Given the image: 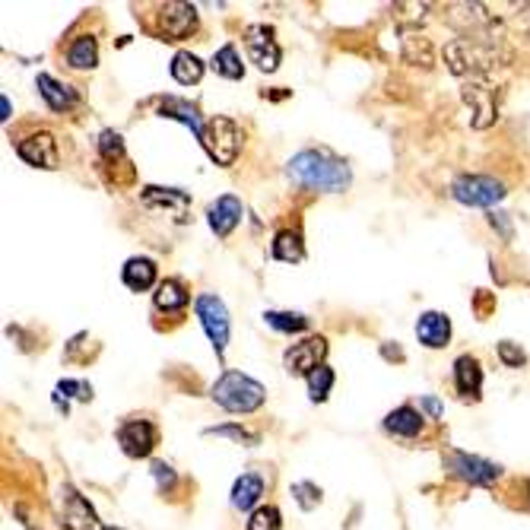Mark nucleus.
Instances as JSON below:
<instances>
[{"instance_id": "f257e3e1", "label": "nucleus", "mask_w": 530, "mask_h": 530, "mask_svg": "<svg viewBox=\"0 0 530 530\" xmlns=\"http://www.w3.org/2000/svg\"><path fill=\"white\" fill-rule=\"evenodd\" d=\"M289 178L298 188L321 191V194H343L353 185V172L343 159L330 156L327 149H302L286 166Z\"/></svg>"}, {"instance_id": "f03ea898", "label": "nucleus", "mask_w": 530, "mask_h": 530, "mask_svg": "<svg viewBox=\"0 0 530 530\" xmlns=\"http://www.w3.org/2000/svg\"><path fill=\"white\" fill-rule=\"evenodd\" d=\"M213 401L220 403L229 413H254L258 407H264L267 391L260 382L241 375V372H226L220 382L213 384Z\"/></svg>"}, {"instance_id": "7ed1b4c3", "label": "nucleus", "mask_w": 530, "mask_h": 530, "mask_svg": "<svg viewBox=\"0 0 530 530\" xmlns=\"http://www.w3.org/2000/svg\"><path fill=\"white\" fill-rule=\"evenodd\" d=\"M201 143L216 166H232L235 156H239V149H241V128L232 118L216 115V118H210L207 128H203Z\"/></svg>"}, {"instance_id": "20e7f679", "label": "nucleus", "mask_w": 530, "mask_h": 530, "mask_svg": "<svg viewBox=\"0 0 530 530\" xmlns=\"http://www.w3.org/2000/svg\"><path fill=\"white\" fill-rule=\"evenodd\" d=\"M194 311H197V317H201L203 330H207L210 343H213L216 356L222 359L229 346V334H232V321H229V311H226V305H222V298L213 296V292H203V296H197Z\"/></svg>"}, {"instance_id": "39448f33", "label": "nucleus", "mask_w": 530, "mask_h": 530, "mask_svg": "<svg viewBox=\"0 0 530 530\" xmlns=\"http://www.w3.org/2000/svg\"><path fill=\"white\" fill-rule=\"evenodd\" d=\"M451 197L464 207H492L505 197V185L492 175H460L451 182Z\"/></svg>"}, {"instance_id": "423d86ee", "label": "nucleus", "mask_w": 530, "mask_h": 530, "mask_svg": "<svg viewBox=\"0 0 530 530\" xmlns=\"http://www.w3.org/2000/svg\"><path fill=\"white\" fill-rule=\"evenodd\" d=\"M324 356H327V340H324V336H308V340L292 343V346L286 349L283 365L289 375L308 378L311 372H317L324 365Z\"/></svg>"}, {"instance_id": "0eeeda50", "label": "nucleus", "mask_w": 530, "mask_h": 530, "mask_svg": "<svg viewBox=\"0 0 530 530\" xmlns=\"http://www.w3.org/2000/svg\"><path fill=\"white\" fill-rule=\"evenodd\" d=\"M448 470L451 477L464 479L470 486H492L498 477H502V467L492 464L486 458H477V454H464V451H454L448 454Z\"/></svg>"}, {"instance_id": "6e6552de", "label": "nucleus", "mask_w": 530, "mask_h": 530, "mask_svg": "<svg viewBox=\"0 0 530 530\" xmlns=\"http://www.w3.org/2000/svg\"><path fill=\"white\" fill-rule=\"evenodd\" d=\"M197 29V7L194 4H162L159 7V35L166 42H182Z\"/></svg>"}, {"instance_id": "1a4fd4ad", "label": "nucleus", "mask_w": 530, "mask_h": 530, "mask_svg": "<svg viewBox=\"0 0 530 530\" xmlns=\"http://www.w3.org/2000/svg\"><path fill=\"white\" fill-rule=\"evenodd\" d=\"M118 445L128 458H149L159 445V432L149 420H128L118 426Z\"/></svg>"}, {"instance_id": "9d476101", "label": "nucleus", "mask_w": 530, "mask_h": 530, "mask_svg": "<svg viewBox=\"0 0 530 530\" xmlns=\"http://www.w3.org/2000/svg\"><path fill=\"white\" fill-rule=\"evenodd\" d=\"M16 153H20L23 162L35 168H58L61 166V153H58V140L48 130H39V134H29L23 140H16Z\"/></svg>"}, {"instance_id": "9b49d317", "label": "nucleus", "mask_w": 530, "mask_h": 530, "mask_svg": "<svg viewBox=\"0 0 530 530\" xmlns=\"http://www.w3.org/2000/svg\"><path fill=\"white\" fill-rule=\"evenodd\" d=\"M61 508H64V527L67 530H105L99 521L96 508L80 496L73 486H61Z\"/></svg>"}, {"instance_id": "f8f14e48", "label": "nucleus", "mask_w": 530, "mask_h": 530, "mask_svg": "<svg viewBox=\"0 0 530 530\" xmlns=\"http://www.w3.org/2000/svg\"><path fill=\"white\" fill-rule=\"evenodd\" d=\"M245 45H248V54H251V61L264 73H273L279 67V58H283V52H279V45H277V39H273V29L270 26H248L245 29Z\"/></svg>"}, {"instance_id": "ddd939ff", "label": "nucleus", "mask_w": 530, "mask_h": 530, "mask_svg": "<svg viewBox=\"0 0 530 530\" xmlns=\"http://www.w3.org/2000/svg\"><path fill=\"white\" fill-rule=\"evenodd\" d=\"M241 216H245V207H241V201L235 194L216 197V201L207 207V222H210V229L220 235V239H226V235L239 226Z\"/></svg>"}, {"instance_id": "4468645a", "label": "nucleus", "mask_w": 530, "mask_h": 530, "mask_svg": "<svg viewBox=\"0 0 530 530\" xmlns=\"http://www.w3.org/2000/svg\"><path fill=\"white\" fill-rule=\"evenodd\" d=\"M416 336H420L422 346L429 349H441L451 340V317L441 315V311H426L416 321Z\"/></svg>"}, {"instance_id": "2eb2a0df", "label": "nucleus", "mask_w": 530, "mask_h": 530, "mask_svg": "<svg viewBox=\"0 0 530 530\" xmlns=\"http://www.w3.org/2000/svg\"><path fill=\"white\" fill-rule=\"evenodd\" d=\"M159 115L162 118H172V121H182L185 128H191L194 130V137L201 140V134H203V118H201V111H197V105H191L188 99H178V96H166V99H159Z\"/></svg>"}, {"instance_id": "dca6fc26", "label": "nucleus", "mask_w": 530, "mask_h": 530, "mask_svg": "<svg viewBox=\"0 0 530 530\" xmlns=\"http://www.w3.org/2000/svg\"><path fill=\"white\" fill-rule=\"evenodd\" d=\"M143 207L149 210H175L178 213V220H182L185 213H188L191 207V197L185 194V191L178 188H156V185H149V188H143Z\"/></svg>"}, {"instance_id": "f3484780", "label": "nucleus", "mask_w": 530, "mask_h": 530, "mask_svg": "<svg viewBox=\"0 0 530 530\" xmlns=\"http://www.w3.org/2000/svg\"><path fill=\"white\" fill-rule=\"evenodd\" d=\"M35 86H39L42 99H45L52 111H67V109H73V105L80 102L77 90H73V86H67V83H58L52 73H39Z\"/></svg>"}, {"instance_id": "a211bd4d", "label": "nucleus", "mask_w": 530, "mask_h": 530, "mask_svg": "<svg viewBox=\"0 0 530 530\" xmlns=\"http://www.w3.org/2000/svg\"><path fill=\"white\" fill-rule=\"evenodd\" d=\"M464 99L473 109V128H489L492 118H496V99H492V90H486L483 83H467Z\"/></svg>"}, {"instance_id": "6ab92c4d", "label": "nucleus", "mask_w": 530, "mask_h": 530, "mask_svg": "<svg viewBox=\"0 0 530 530\" xmlns=\"http://www.w3.org/2000/svg\"><path fill=\"white\" fill-rule=\"evenodd\" d=\"M422 426H426V420H422V413L413 407H397L384 416V429H388L391 435H401V439H416V435H422Z\"/></svg>"}, {"instance_id": "aec40b11", "label": "nucleus", "mask_w": 530, "mask_h": 530, "mask_svg": "<svg viewBox=\"0 0 530 530\" xmlns=\"http://www.w3.org/2000/svg\"><path fill=\"white\" fill-rule=\"evenodd\" d=\"M156 260H149V258H130L128 264H124V270H121V279H124V286H128L130 292H147V289H153L156 286Z\"/></svg>"}, {"instance_id": "412c9836", "label": "nucleus", "mask_w": 530, "mask_h": 530, "mask_svg": "<svg viewBox=\"0 0 530 530\" xmlns=\"http://www.w3.org/2000/svg\"><path fill=\"white\" fill-rule=\"evenodd\" d=\"M454 384H458V394L477 401L479 388H483V369H479L477 359H473V356H458V363H454Z\"/></svg>"}, {"instance_id": "4be33fe9", "label": "nucleus", "mask_w": 530, "mask_h": 530, "mask_svg": "<svg viewBox=\"0 0 530 530\" xmlns=\"http://www.w3.org/2000/svg\"><path fill=\"white\" fill-rule=\"evenodd\" d=\"M264 496V477L258 473H241L232 486V508L235 511H251Z\"/></svg>"}, {"instance_id": "5701e85b", "label": "nucleus", "mask_w": 530, "mask_h": 530, "mask_svg": "<svg viewBox=\"0 0 530 530\" xmlns=\"http://www.w3.org/2000/svg\"><path fill=\"white\" fill-rule=\"evenodd\" d=\"M153 302H156V308L159 311H185L188 308V302H191V296H188V289L178 283V279H166V283L156 286Z\"/></svg>"}, {"instance_id": "b1692460", "label": "nucleus", "mask_w": 530, "mask_h": 530, "mask_svg": "<svg viewBox=\"0 0 530 530\" xmlns=\"http://www.w3.org/2000/svg\"><path fill=\"white\" fill-rule=\"evenodd\" d=\"M273 258L283 260V264H298L305 258V245H302V235L296 229H279L273 235Z\"/></svg>"}, {"instance_id": "393cba45", "label": "nucleus", "mask_w": 530, "mask_h": 530, "mask_svg": "<svg viewBox=\"0 0 530 530\" xmlns=\"http://www.w3.org/2000/svg\"><path fill=\"white\" fill-rule=\"evenodd\" d=\"M67 64L73 67V71H92V67L99 64V45L92 35H80V39H73V45L67 48Z\"/></svg>"}, {"instance_id": "a878e982", "label": "nucleus", "mask_w": 530, "mask_h": 530, "mask_svg": "<svg viewBox=\"0 0 530 530\" xmlns=\"http://www.w3.org/2000/svg\"><path fill=\"white\" fill-rule=\"evenodd\" d=\"M172 77L178 80L182 86L201 83V77H203V61L197 58V54H191V52H178V54L172 58Z\"/></svg>"}, {"instance_id": "bb28decb", "label": "nucleus", "mask_w": 530, "mask_h": 530, "mask_svg": "<svg viewBox=\"0 0 530 530\" xmlns=\"http://www.w3.org/2000/svg\"><path fill=\"white\" fill-rule=\"evenodd\" d=\"M210 67H213V71L220 73V77H226V80H241V77H245V64H241L235 45H222L220 52L213 54Z\"/></svg>"}, {"instance_id": "cd10ccee", "label": "nucleus", "mask_w": 530, "mask_h": 530, "mask_svg": "<svg viewBox=\"0 0 530 530\" xmlns=\"http://www.w3.org/2000/svg\"><path fill=\"white\" fill-rule=\"evenodd\" d=\"M264 321L273 330H279V334H302V330H308V317L302 311H267Z\"/></svg>"}, {"instance_id": "c85d7f7f", "label": "nucleus", "mask_w": 530, "mask_h": 530, "mask_svg": "<svg viewBox=\"0 0 530 530\" xmlns=\"http://www.w3.org/2000/svg\"><path fill=\"white\" fill-rule=\"evenodd\" d=\"M308 397L315 403H321V401H327V394H330V388H334V369H327V365H321L317 372H311L308 378Z\"/></svg>"}, {"instance_id": "c756f323", "label": "nucleus", "mask_w": 530, "mask_h": 530, "mask_svg": "<svg viewBox=\"0 0 530 530\" xmlns=\"http://www.w3.org/2000/svg\"><path fill=\"white\" fill-rule=\"evenodd\" d=\"M279 527H283V515L273 505H260L248 517V530H279Z\"/></svg>"}, {"instance_id": "7c9ffc66", "label": "nucleus", "mask_w": 530, "mask_h": 530, "mask_svg": "<svg viewBox=\"0 0 530 530\" xmlns=\"http://www.w3.org/2000/svg\"><path fill=\"white\" fill-rule=\"evenodd\" d=\"M292 496H296V502L302 505L305 511H311V508H317L321 505V489H317L315 483H292Z\"/></svg>"}, {"instance_id": "2f4dec72", "label": "nucleus", "mask_w": 530, "mask_h": 530, "mask_svg": "<svg viewBox=\"0 0 530 530\" xmlns=\"http://www.w3.org/2000/svg\"><path fill=\"white\" fill-rule=\"evenodd\" d=\"M207 435H222V439H232V441H245V445H258L260 441V435L258 432H248L245 426H213V429H207Z\"/></svg>"}, {"instance_id": "473e14b6", "label": "nucleus", "mask_w": 530, "mask_h": 530, "mask_svg": "<svg viewBox=\"0 0 530 530\" xmlns=\"http://www.w3.org/2000/svg\"><path fill=\"white\" fill-rule=\"evenodd\" d=\"M99 153H102V159H124L121 134H115V130H102V137H99Z\"/></svg>"}, {"instance_id": "72a5a7b5", "label": "nucleus", "mask_w": 530, "mask_h": 530, "mask_svg": "<svg viewBox=\"0 0 530 530\" xmlns=\"http://www.w3.org/2000/svg\"><path fill=\"white\" fill-rule=\"evenodd\" d=\"M58 397H73V401H83L90 403L92 401V384L90 382H73V378H67V382L58 384V391H54Z\"/></svg>"}, {"instance_id": "f704fd0d", "label": "nucleus", "mask_w": 530, "mask_h": 530, "mask_svg": "<svg viewBox=\"0 0 530 530\" xmlns=\"http://www.w3.org/2000/svg\"><path fill=\"white\" fill-rule=\"evenodd\" d=\"M498 359H502L508 369H521L524 363H527V356H524V349L515 346L511 340H502L498 343Z\"/></svg>"}, {"instance_id": "c9c22d12", "label": "nucleus", "mask_w": 530, "mask_h": 530, "mask_svg": "<svg viewBox=\"0 0 530 530\" xmlns=\"http://www.w3.org/2000/svg\"><path fill=\"white\" fill-rule=\"evenodd\" d=\"M153 477H156V483H159V489H162V492H172V489H175V483H178L175 470H172L168 464H162V460H156V464H153Z\"/></svg>"}, {"instance_id": "e433bc0d", "label": "nucleus", "mask_w": 530, "mask_h": 530, "mask_svg": "<svg viewBox=\"0 0 530 530\" xmlns=\"http://www.w3.org/2000/svg\"><path fill=\"white\" fill-rule=\"evenodd\" d=\"M422 407H426V410H429V413H432V416H435V420H439V416H441V403H439V401H435V397H422Z\"/></svg>"}, {"instance_id": "4c0bfd02", "label": "nucleus", "mask_w": 530, "mask_h": 530, "mask_svg": "<svg viewBox=\"0 0 530 530\" xmlns=\"http://www.w3.org/2000/svg\"><path fill=\"white\" fill-rule=\"evenodd\" d=\"M0 118H4V121H10V99L7 96L0 99Z\"/></svg>"}]
</instances>
